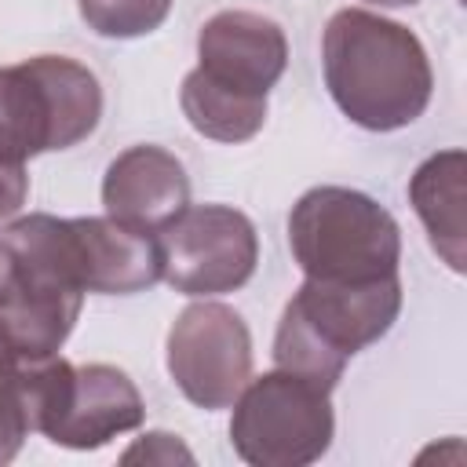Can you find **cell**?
Segmentation results:
<instances>
[{"label": "cell", "mask_w": 467, "mask_h": 467, "mask_svg": "<svg viewBox=\"0 0 467 467\" xmlns=\"http://www.w3.org/2000/svg\"><path fill=\"white\" fill-rule=\"evenodd\" d=\"M332 102L368 131H398L423 117L434 73L412 29L361 7L336 11L321 40Z\"/></svg>", "instance_id": "6da1fadb"}, {"label": "cell", "mask_w": 467, "mask_h": 467, "mask_svg": "<svg viewBox=\"0 0 467 467\" xmlns=\"http://www.w3.org/2000/svg\"><path fill=\"white\" fill-rule=\"evenodd\" d=\"M69 244V219L44 212L0 230V325L22 361L58 354L80 317L84 285Z\"/></svg>", "instance_id": "7a4b0ae2"}, {"label": "cell", "mask_w": 467, "mask_h": 467, "mask_svg": "<svg viewBox=\"0 0 467 467\" xmlns=\"http://www.w3.org/2000/svg\"><path fill=\"white\" fill-rule=\"evenodd\" d=\"M398 310H401L398 274L379 281L306 277L277 321L274 361L277 368H288L332 390L347 361L390 332Z\"/></svg>", "instance_id": "3957f363"}, {"label": "cell", "mask_w": 467, "mask_h": 467, "mask_svg": "<svg viewBox=\"0 0 467 467\" xmlns=\"http://www.w3.org/2000/svg\"><path fill=\"white\" fill-rule=\"evenodd\" d=\"M15 390L29 416V431L66 449H99L142 423L146 409L113 365H69L66 358H36L15 365Z\"/></svg>", "instance_id": "277c9868"}, {"label": "cell", "mask_w": 467, "mask_h": 467, "mask_svg": "<svg viewBox=\"0 0 467 467\" xmlns=\"http://www.w3.org/2000/svg\"><path fill=\"white\" fill-rule=\"evenodd\" d=\"M102 117L95 73L66 55L0 66V161L26 164L47 150L84 142Z\"/></svg>", "instance_id": "5b68a950"}, {"label": "cell", "mask_w": 467, "mask_h": 467, "mask_svg": "<svg viewBox=\"0 0 467 467\" xmlns=\"http://www.w3.org/2000/svg\"><path fill=\"white\" fill-rule=\"evenodd\" d=\"M288 244L314 281H379L398 274L401 230L361 190L314 186L288 215Z\"/></svg>", "instance_id": "8992f818"}, {"label": "cell", "mask_w": 467, "mask_h": 467, "mask_svg": "<svg viewBox=\"0 0 467 467\" xmlns=\"http://www.w3.org/2000/svg\"><path fill=\"white\" fill-rule=\"evenodd\" d=\"M328 394L288 368L248 379L234 398V452L252 467H303L321 460L336 431Z\"/></svg>", "instance_id": "52a82bcc"}, {"label": "cell", "mask_w": 467, "mask_h": 467, "mask_svg": "<svg viewBox=\"0 0 467 467\" xmlns=\"http://www.w3.org/2000/svg\"><path fill=\"white\" fill-rule=\"evenodd\" d=\"M161 277L182 296H223L241 288L259 263V237L244 212L226 204H186L161 234Z\"/></svg>", "instance_id": "ba28073f"}, {"label": "cell", "mask_w": 467, "mask_h": 467, "mask_svg": "<svg viewBox=\"0 0 467 467\" xmlns=\"http://www.w3.org/2000/svg\"><path fill=\"white\" fill-rule=\"evenodd\" d=\"M168 372L197 409H226L252 379V336L226 303H190L168 332Z\"/></svg>", "instance_id": "9c48e42d"}, {"label": "cell", "mask_w": 467, "mask_h": 467, "mask_svg": "<svg viewBox=\"0 0 467 467\" xmlns=\"http://www.w3.org/2000/svg\"><path fill=\"white\" fill-rule=\"evenodd\" d=\"M197 73L212 84L244 99H266L288 66V40L266 15L219 11L197 33Z\"/></svg>", "instance_id": "30bf717a"}, {"label": "cell", "mask_w": 467, "mask_h": 467, "mask_svg": "<svg viewBox=\"0 0 467 467\" xmlns=\"http://www.w3.org/2000/svg\"><path fill=\"white\" fill-rule=\"evenodd\" d=\"M102 204L106 215L161 234L186 204H190V179L175 153L161 146H131L113 157L102 179Z\"/></svg>", "instance_id": "8fae6325"}, {"label": "cell", "mask_w": 467, "mask_h": 467, "mask_svg": "<svg viewBox=\"0 0 467 467\" xmlns=\"http://www.w3.org/2000/svg\"><path fill=\"white\" fill-rule=\"evenodd\" d=\"M73 244L84 292L128 296L161 281L157 234L124 226L109 215H88L73 219Z\"/></svg>", "instance_id": "7c38bea8"}, {"label": "cell", "mask_w": 467, "mask_h": 467, "mask_svg": "<svg viewBox=\"0 0 467 467\" xmlns=\"http://www.w3.org/2000/svg\"><path fill=\"white\" fill-rule=\"evenodd\" d=\"M463 175H467V157L463 150H441L427 157L412 182H409V201L431 237V248L449 263V270L463 274L467 252V230H463Z\"/></svg>", "instance_id": "4fadbf2b"}, {"label": "cell", "mask_w": 467, "mask_h": 467, "mask_svg": "<svg viewBox=\"0 0 467 467\" xmlns=\"http://www.w3.org/2000/svg\"><path fill=\"white\" fill-rule=\"evenodd\" d=\"M179 102H182L190 128L215 142H244L266 124V99L234 95V91L212 84L208 77H201L197 69L186 73Z\"/></svg>", "instance_id": "5bb4252c"}, {"label": "cell", "mask_w": 467, "mask_h": 467, "mask_svg": "<svg viewBox=\"0 0 467 467\" xmlns=\"http://www.w3.org/2000/svg\"><path fill=\"white\" fill-rule=\"evenodd\" d=\"M77 7L91 33L109 40H131L153 33L168 18L171 0H77Z\"/></svg>", "instance_id": "9a60e30c"}, {"label": "cell", "mask_w": 467, "mask_h": 467, "mask_svg": "<svg viewBox=\"0 0 467 467\" xmlns=\"http://www.w3.org/2000/svg\"><path fill=\"white\" fill-rule=\"evenodd\" d=\"M26 434H29V416L15 390V368H11L7 376H0V467L18 456Z\"/></svg>", "instance_id": "2e32d148"}, {"label": "cell", "mask_w": 467, "mask_h": 467, "mask_svg": "<svg viewBox=\"0 0 467 467\" xmlns=\"http://www.w3.org/2000/svg\"><path fill=\"white\" fill-rule=\"evenodd\" d=\"M120 460H124V463H175V460L193 463V452H190L175 434H168V431H150V434H142Z\"/></svg>", "instance_id": "e0dca14e"}, {"label": "cell", "mask_w": 467, "mask_h": 467, "mask_svg": "<svg viewBox=\"0 0 467 467\" xmlns=\"http://www.w3.org/2000/svg\"><path fill=\"white\" fill-rule=\"evenodd\" d=\"M29 197V175L26 164H4L0 161V219L15 215Z\"/></svg>", "instance_id": "ac0fdd59"}, {"label": "cell", "mask_w": 467, "mask_h": 467, "mask_svg": "<svg viewBox=\"0 0 467 467\" xmlns=\"http://www.w3.org/2000/svg\"><path fill=\"white\" fill-rule=\"evenodd\" d=\"M18 361H22V358L15 354V347H11V339H7V332H4V325H0V376H7Z\"/></svg>", "instance_id": "d6986e66"}, {"label": "cell", "mask_w": 467, "mask_h": 467, "mask_svg": "<svg viewBox=\"0 0 467 467\" xmlns=\"http://www.w3.org/2000/svg\"><path fill=\"white\" fill-rule=\"evenodd\" d=\"M365 4H379V7H409L416 0H365Z\"/></svg>", "instance_id": "ffe728a7"}, {"label": "cell", "mask_w": 467, "mask_h": 467, "mask_svg": "<svg viewBox=\"0 0 467 467\" xmlns=\"http://www.w3.org/2000/svg\"><path fill=\"white\" fill-rule=\"evenodd\" d=\"M0 277H4V259H0Z\"/></svg>", "instance_id": "44dd1931"}]
</instances>
